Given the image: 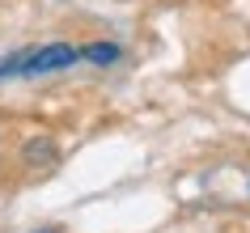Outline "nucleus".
Segmentation results:
<instances>
[{
    "instance_id": "obj_1",
    "label": "nucleus",
    "mask_w": 250,
    "mask_h": 233,
    "mask_svg": "<svg viewBox=\"0 0 250 233\" xmlns=\"http://www.w3.org/2000/svg\"><path fill=\"white\" fill-rule=\"evenodd\" d=\"M81 60L72 42H47V47H26L0 60V77H47V72H64Z\"/></svg>"
},
{
    "instance_id": "obj_2",
    "label": "nucleus",
    "mask_w": 250,
    "mask_h": 233,
    "mask_svg": "<svg viewBox=\"0 0 250 233\" xmlns=\"http://www.w3.org/2000/svg\"><path fill=\"white\" fill-rule=\"evenodd\" d=\"M119 47L115 42H89L85 51H81V60H89V64H98V68H110V64H119Z\"/></svg>"
},
{
    "instance_id": "obj_3",
    "label": "nucleus",
    "mask_w": 250,
    "mask_h": 233,
    "mask_svg": "<svg viewBox=\"0 0 250 233\" xmlns=\"http://www.w3.org/2000/svg\"><path fill=\"white\" fill-rule=\"evenodd\" d=\"M21 157H26V166H51L55 161V144L42 136V140H30L26 148H21Z\"/></svg>"
},
{
    "instance_id": "obj_4",
    "label": "nucleus",
    "mask_w": 250,
    "mask_h": 233,
    "mask_svg": "<svg viewBox=\"0 0 250 233\" xmlns=\"http://www.w3.org/2000/svg\"><path fill=\"white\" fill-rule=\"evenodd\" d=\"M42 233H55V229H42Z\"/></svg>"
}]
</instances>
